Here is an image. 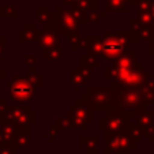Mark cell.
<instances>
[{"label": "cell", "mask_w": 154, "mask_h": 154, "mask_svg": "<svg viewBox=\"0 0 154 154\" xmlns=\"http://www.w3.org/2000/svg\"><path fill=\"white\" fill-rule=\"evenodd\" d=\"M111 87L116 94V104L115 108L119 111L127 113L132 119L137 112L146 111L149 102L143 93L142 86L140 87H130V86H120L116 82L111 81Z\"/></svg>", "instance_id": "1"}, {"label": "cell", "mask_w": 154, "mask_h": 154, "mask_svg": "<svg viewBox=\"0 0 154 154\" xmlns=\"http://www.w3.org/2000/svg\"><path fill=\"white\" fill-rule=\"evenodd\" d=\"M102 42V63L115 60L124 51L130 49L132 44H139V40L131 30L123 32H105L101 37Z\"/></svg>", "instance_id": "2"}, {"label": "cell", "mask_w": 154, "mask_h": 154, "mask_svg": "<svg viewBox=\"0 0 154 154\" xmlns=\"http://www.w3.org/2000/svg\"><path fill=\"white\" fill-rule=\"evenodd\" d=\"M105 79L113 81L120 86H130V87H140L143 86L146 78L149 75V70L143 67V64L137 61L135 66L125 68H115L108 67L105 68Z\"/></svg>", "instance_id": "3"}, {"label": "cell", "mask_w": 154, "mask_h": 154, "mask_svg": "<svg viewBox=\"0 0 154 154\" xmlns=\"http://www.w3.org/2000/svg\"><path fill=\"white\" fill-rule=\"evenodd\" d=\"M6 97L12 104H25L37 97V86L25 74H15L6 82Z\"/></svg>", "instance_id": "4"}, {"label": "cell", "mask_w": 154, "mask_h": 154, "mask_svg": "<svg viewBox=\"0 0 154 154\" xmlns=\"http://www.w3.org/2000/svg\"><path fill=\"white\" fill-rule=\"evenodd\" d=\"M56 15V27L60 30L61 37H74L79 35V26L85 25V15L76 7H64L57 6L55 10Z\"/></svg>", "instance_id": "5"}, {"label": "cell", "mask_w": 154, "mask_h": 154, "mask_svg": "<svg viewBox=\"0 0 154 154\" xmlns=\"http://www.w3.org/2000/svg\"><path fill=\"white\" fill-rule=\"evenodd\" d=\"M37 123V113L32 111L27 102L7 105L0 117V124H11L17 128H26Z\"/></svg>", "instance_id": "6"}, {"label": "cell", "mask_w": 154, "mask_h": 154, "mask_svg": "<svg viewBox=\"0 0 154 154\" xmlns=\"http://www.w3.org/2000/svg\"><path fill=\"white\" fill-rule=\"evenodd\" d=\"M70 122V128L78 131H85L89 124L93 123V108L89 102L82 98H76L72 105L67 108V111L63 112Z\"/></svg>", "instance_id": "7"}, {"label": "cell", "mask_w": 154, "mask_h": 154, "mask_svg": "<svg viewBox=\"0 0 154 154\" xmlns=\"http://www.w3.org/2000/svg\"><path fill=\"white\" fill-rule=\"evenodd\" d=\"M79 98L89 102L93 108V111H106L108 108L115 106L116 104V94L111 86L87 87L85 93H81Z\"/></svg>", "instance_id": "8"}, {"label": "cell", "mask_w": 154, "mask_h": 154, "mask_svg": "<svg viewBox=\"0 0 154 154\" xmlns=\"http://www.w3.org/2000/svg\"><path fill=\"white\" fill-rule=\"evenodd\" d=\"M130 127L115 134H105V151L113 154H130V151L137 146Z\"/></svg>", "instance_id": "9"}, {"label": "cell", "mask_w": 154, "mask_h": 154, "mask_svg": "<svg viewBox=\"0 0 154 154\" xmlns=\"http://www.w3.org/2000/svg\"><path fill=\"white\" fill-rule=\"evenodd\" d=\"M104 112L105 115L98 120V128L105 134H115L130 127L131 117L124 112L119 111L117 108L111 106Z\"/></svg>", "instance_id": "10"}, {"label": "cell", "mask_w": 154, "mask_h": 154, "mask_svg": "<svg viewBox=\"0 0 154 154\" xmlns=\"http://www.w3.org/2000/svg\"><path fill=\"white\" fill-rule=\"evenodd\" d=\"M91 75H93V68H68V86L74 87V90L79 93L82 87L91 79Z\"/></svg>", "instance_id": "11"}, {"label": "cell", "mask_w": 154, "mask_h": 154, "mask_svg": "<svg viewBox=\"0 0 154 154\" xmlns=\"http://www.w3.org/2000/svg\"><path fill=\"white\" fill-rule=\"evenodd\" d=\"M60 37H61L60 30L57 27H51V29H42L41 32H38L35 41L38 44V48L41 51H44L57 45L60 42Z\"/></svg>", "instance_id": "12"}, {"label": "cell", "mask_w": 154, "mask_h": 154, "mask_svg": "<svg viewBox=\"0 0 154 154\" xmlns=\"http://www.w3.org/2000/svg\"><path fill=\"white\" fill-rule=\"evenodd\" d=\"M130 26H131V32L134 33L137 35V38L139 40V44L143 42V41H149L154 35V26L142 25L137 18H131Z\"/></svg>", "instance_id": "13"}, {"label": "cell", "mask_w": 154, "mask_h": 154, "mask_svg": "<svg viewBox=\"0 0 154 154\" xmlns=\"http://www.w3.org/2000/svg\"><path fill=\"white\" fill-rule=\"evenodd\" d=\"M37 20L38 23L44 26V29L56 27V15L51 11L48 6H38L37 7Z\"/></svg>", "instance_id": "14"}, {"label": "cell", "mask_w": 154, "mask_h": 154, "mask_svg": "<svg viewBox=\"0 0 154 154\" xmlns=\"http://www.w3.org/2000/svg\"><path fill=\"white\" fill-rule=\"evenodd\" d=\"M85 48L87 51V55L94 56L100 63H102V42L101 37H86Z\"/></svg>", "instance_id": "15"}, {"label": "cell", "mask_w": 154, "mask_h": 154, "mask_svg": "<svg viewBox=\"0 0 154 154\" xmlns=\"http://www.w3.org/2000/svg\"><path fill=\"white\" fill-rule=\"evenodd\" d=\"M137 0H105V11H122L128 12L131 7L135 6Z\"/></svg>", "instance_id": "16"}, {"label": "cell", "mask_w": 154, "mask_h": 154, "mask_svg": "<svg viewBox=\"0 0 154 154\" xmlns=\"http://www.w3.org/2000/svg\"><path fill=\"white\" fill-rule=\"evenodd\" d=\"M37 34H38L37 25H26L18 33V41L20 44H32L37 38Z\"/></svg>", "instance_id": "17"}, {"label": "cell", "mask_w": 154, "mask_h": 154, "mask_svg": "<svg viewBox=\"0 0 154 154\" xmlns=\"http://www.w3.org/2000/svg\"><path fill=\"white\" fill-rule=\"evenodd\" d=\"M132 119L135 120V124L139 125L140 128H142L143 131L146 130V128L149 127V125L153 123L154 120V112L153 111H149V109H146V111H140V112H137V113L132 116Z\"/></svg>", "instance_id": "18"}, {"label": "cell", "mask_w": 154, "mask_h": 154, "mask_svg": "<svg viewBox=\"0 0 154 154\" xmlns=\"http://www.w3.org/2000/svg\"><path fill=\"white\" fill-rule=\"evenodd\" d=\"M81 147L85 149L87 154H98L100 139L98 137H81Z\"/></svg>", "instance_id": "19"}, {"label": "cell", "mask_w": 154, "mask_h": 154, "mask_svg": "<svg viewBox=\"0 0 154 154\" xmlns=\"http://www.w3.org/2000/svg\"><path fill=\"white\" fill-rule=\"evenodd\" d=\"M14 143L18 149H27L30 143V128H17Z\"/></svg>", "instance_id": "20"}, {"label": "cell", "mask_w": 154, "mask_h": 154, "mask_svg": "<svg viewBox=\"0 0 154 154\" xmlns=\"http://www.w3.org/2000/svg\"><path fill=\"white\" fill-rule=\"evenodd\" d=\"M42 60L49 61V63H55V61H61V44L59 42L57 45L52 48L42 51Z\"/></svg>", "instance_id": "21"}, {"label": "cell", "mask_w": 154, "mask_h": 154, "mask_svg": "<svg viewBox=\"0 0 154 154\" xmlns=\"http://www.w3.org/2000/svg\"><path fill=\"white\" fill-rule=\"evenodd\" d=\"M15 135H17V127L11 124H2L0 128V143L11 142L14 143Z\"/></svg>", "instance_id": "22"}, {"label": "cell", "mask_w": 154, "mask_h": 154, "mask_svg": "<svg viewBox=\"0 0 154 154\" xmlns=\"http://www.w3.org/2000/svg\"><path fill=\"white\" fill-rule=\"evenodd\" d=\"M143 93L149 104H154V74H149L145 83L142 86Z\"/></svg>", "instance_id": "23"}, {"label": "cell", "mask_w": 154, "mask_h": 154, "mask_svg": "<svg viewBox=\"0 0 154 154\" xmlns=\"http://www.w3.org/2000/svg\"><path fill=\"white\" fill-rule=\"evenodd\" d=\"M63 131H64L63 128H61L60 125L55 122V123H52V124L49 125V128H48V130H44L42 131V135H44V137H48L51 142H53V140L56 139V137H60Z\"/></svg>", "instance_id": "24"}, {"label": "cell", "mask_w": 154, "mask_h": 154, "mask_svg": "<svg viewBox=\"0 0 154 154\" xmlns=\"http://www.w3.org/2000/svg\"><path fill=\"white\" fill-rule=\"evenodd\" d=\"M85 44H86V37H82L79 35H74V37H68V44L67 48L68 49H81V48H85Z\"/></svg>", "instance_id": "25"}, {"label": "cell", "mask_w": 154, "mask_h": 154, "mask_svg": "<svg viewBox=\"0 0 154 154\" xmlns=\"http://www.w3.org/2000/svg\"><path fill=\"white\" fill-rule=\"evenodd\" d=\"M19 8L17 6H2L0 7V18H18Z\"/></svg>", "instance_id": "26"}, {"label": "cell", "mask_w": 154, "mask_h": 154, "mask_svg": "<svg viewBox=\"0 0 154 154\" xmlns=\"http://www.w3.org/2000/svg\"><path fill=\"white\" fill-rule=\"evenodd\" d=\"M137 19L139 20L142 25H146V26H154V18L153 15L150 14L149 10L146 11H137Z\"/></svg>", "instance_id": "27"}, {"label": "cell", "mask_w": 154, "mask_h": 154, "mask_svg": "<svg viewBox=\"0 0 154 154\" xmlns=\"http://www.w3.org/2000/svg\"><path fill=\"white\" fill-rule=\"evenodd\" d=\"M100 66V61L97 60L94 56L85 55L81 57V67H87V68H97Z\"/></svg>", "instance_id": "28"}, {"label": "cell", "mask_w": 154, "mask_h": 154, "mask_svg": "<svg viewBox=\"0 0 154 154\" xmlns=\"http://www.w3.org/2000/svg\"><path fill=\"white\" fill-rule=\"evenodd\" d=\"M18 150L19 149L15 146V143H0V154H18Z\"/></svg>", "instance_id": "29"}, {"label": "cell", "mask_w": 154, "mask_h": 154, "mask_svg": "<svg viewBox=\"0 0 154 154\" xmlns=\"http://www.w3.org/2000/svg\"><path fill=\"white\" fill-rule=\"evenodd\" d=\"M145 137L147 138L149 142H154V120H153V123L145 130Z\"/></svg>", "instance_id": "30"}, {"label": "cell", "mask_w": 154, "mask_h": 154, "mask_svg": "<svg viewBox=\"0 0 154 154\" xmlns=\"http://www.w3.org/2000/svg\"><path fill=\"white\" fill-rule=\"evenodd\" d=\"M6 42H7V38L6 37H0V63H2V61H6V56H4Z\"/></svg>", "instance_id": "31"}, {"label": "cell", "mask_w": 154, "mask_h": 154, "mask_svg": "<svg viewBox=\"0 0 154 154\" xmlns=\"http://www.w3.org/2000/svg\"><path fill=\"white\" fill-rule=\"evenodd\" d=\"M25 63H26V67H34L35 63H37V57L32 55L25 56Z\"/></svg>", "instance_id": "32"}, {"label": "cell", "mask_w": 154, "mask_h": 154, "mask_svg": "<svg viewBox=\"0 0 154 154\" xmlns=\"http://www.w3.org/2000/svg\"><path fill=\"white\" fill-rule=\"evenodd\" d=\"M147 42H149V48H147L149 55H150V56H154V35L147 41Z\"/></svg>", "instance_id": "33"}, {"label": "cell", "mask_w": 154, "mask_h": 154, "mask_svg": "<svg viewBox=\"0 0 154 154\" xmlns=\"http://www.w3.org/2000/svg\"><path fill=\"white\" fill-rule=\"evenodd\" d=\"M7 70L3 67H0V83H2V81H4V79L7 78Z\"/></svg>", "instance_id": "34"}, {"label": "cell", "mask_w": 154, "mask_h": 154, "mask_svg": "<svg viewBox=\"0 0 154 154\" xmlns=\"http://www.w3.org/2000/svg\"><path fill=\"white\" fill-rule=\"evenodd\" d=\"M7 104H6V100H2L0 98V117H2V115H3L4 109H6Z\"/></svg>", "instance_id": "35"}, {"label": "cell", "mask_w": 154, "mask_h": 154, "mask_svg": "<svg viewBox=\"0 0 154 154\" xmlns=\"http://www.w3.org/2000/svg\"><path fill=\"white\" fill-rule=\"evenodd\" d=\"M149 11L154 18V0H149Z\"/></svg>", "instance_id": "36"}]
</instances>
